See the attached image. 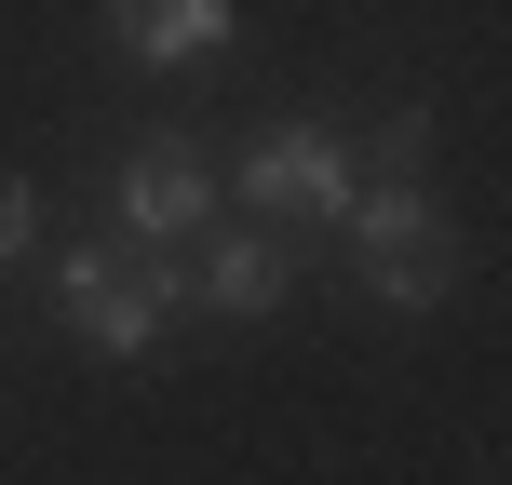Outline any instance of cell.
<instances>
[{"label": "cell", "mask_w": 512, "mask_h": 485, "mask_svg": "<svg viewBox=\"0 0 512 485\" xmlns=\"http://www.w3.org/2000/svg\"><path fill=\"white\" fill-rule=\"evenodd\" d=\"M108 216H122V243H189V230H203V216H216V162H203V135H176V122H162V135H135V149H122V176H108Z\"/></svg>", "instance_id": "obj_4"}, {"label": "cell", "mask_w": 512, "mask_h": 485, "mask_svg": "<svg viewBox=\"0 0 512 485\" xmlns=\"http://www.w3.org/2000/svg\"><path fill=\"white\" fill-rule=\"evenodd\" d=\"M27 243H41V189H27V176H0V270H14Z\"/></svg>", "instance_id": "obj_8"}, {"label": "cell", "mask_w": 512, "mask_h": 485, "mask_svg": "<svg viewBox=\"0 0 512 485\" xmlns=\"http://www.w3.org/2000/svg\"><path fill=\"white\" fill-rule=\"evenodd\" d=\"M54 324L81 337L95 364H149L162 324H176V256H108V243H68L54 256Z\"/></svg>", "instance_id": "obj_1"}, {"label": "cell", "mask_w": 512, "mask_h": 485, "mask_svg": "<svg viewBox=\"0 0 512 485\" xmlns=\"http://www.w3.org/2000/svg\"><path fill=\"white\" fill-rule=\"evenodd\" d=\"M243 203H256V230H337V203H351V149H337V135L324 122H270V135H256V149H243Z\"/></svg>", "instance_id": "obj_3"}, {"label": "cell", "mask_w": 512, "mask_h": 485, "mask_svg": "<svg viewBox=\"0 0 512 485\" xmlns=\"http://www.w3.org/2000/svg\"><path fill=\"white\" fill-rule=\"evenodd\" d=\"M95 27H108V54H122V68H203V54L243 41L230 0H108Z\"/></svg>", "instance_id": "obj_6"}, {"label": "cell", "mask_w": 512, "mask_h": 485, "mask_svg": "<svg viewBox=\"0 0 512 485\" xmlns=\"http://www.w3.org/2000/svg\"><path fill=\"white\" fill-rule=\"evenodd\" d=\"M176 256V310H216V324H270L283 310V230H189V243H162Z\"/></svg>", "instance_id": "obj_5"}, {"label": "cell", "mask_w": 512, "mask_h": 485, "mask_svg": "<svg viewBox=\"0 0 512 485\" xmlns=\"http://www.w3.org/2000/svg\"><path fill=\"white\" fill-rule=\"evenodd\" d=\"M351 176L364 189H418V176H432V108H391V122L351 149Z\"/></svg>", "instance_id": "obj_7"}, {"label": "cell", "mask_w": 512, "mask_h": 485, "mask_svg": "<svg viewBox=\"0 0 512 485\" xmlns=\"http://www.w3.org/2000/svg\"><path fill=\"white\" fill-rule=\"evenodd\" d=\"M337 243H351V270H364L378 310H445V283H459V243H445L432 189H351L337 203Z\"/></svg>", "instance_id": "obj_2"}]
</instances>
